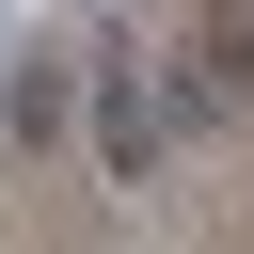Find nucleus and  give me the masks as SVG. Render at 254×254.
<instances>
[{
	"instance_id": "f257e3e1",
	"label": "nucleus",
	"mask_w": 254,
	"mask_h": 254,
	"mask_svg": "<svg viewBox=\"0 0 254 254\" xmlns=\"http://www.w3.org/2000/svg\"><path fill=\"white\" fill-rule=\"evenodd\" d=\"M95 159H111L127 190L159 175V111H143V79H95Z\"/></svg>"
},
{
	"instance_id": "f03ea898",
	"label": "nucleus",
	"mask_w": 254,
	"mask_h": 254,
	"mask_svg": "<svg viewBox=\"0 0 254 254\" xmlns=\"http://www.w3.org/2000/svg\"><path fill=\"white\" fill-rule=\"evenodd\" d=\"M64 95H79V64H64V48H16V95H0V111H16V143H48V127H64Z\"/></svg>"
}]
</instances>
